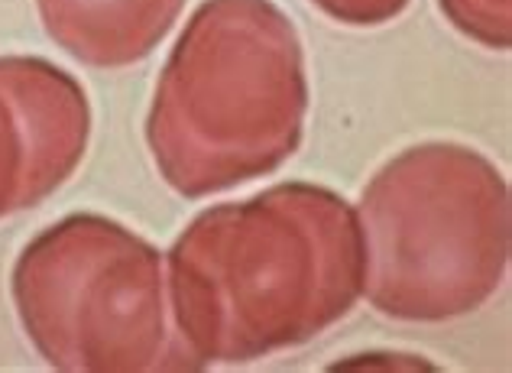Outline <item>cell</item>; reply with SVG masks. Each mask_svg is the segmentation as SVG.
<instances>
[{
  "label": "cell",
  "mask_w": 512,
  "mask_h": 373,
  "mask_svg": "<svg viewBox=\"0 0 512 373\" xmlns=\"http://www.w3.org/2000/svg\"><path fill=\"white\" fill-rule=\"evenodd\" d=\"M169 315L195 364L302 348L363 296V241L347 198L279 182L205 208L169 250Z\"/></svg>",
  "instance_id": "1"
},
{
  "label": "cell",
  "mask_w": 512,
  "mask_h": 373,
  "mask_svg": "<svg viewBox=\"0 0 512 373\" xmlns=\"http://www.w3.org/2000/svg\"><path fill=\"white\" fill-rule=\"evenodd\" d=\"M308 69L273 0H205L175 39L146 114V146L175 195L231 192L299 153Z\"/></svg>",
  "instance_id": "2"
},
{
  "label": "cell",
  "mask_w": 512,
  "mask_h": 373,
  "mask_svg": "<svg viewBox=\"0 0 512 373\" xmlns=\"http://www.w3.org/2000/svg\"><path fill=\"white\" fill-rule=\"evenodd\" d=\"M357 224L363 296L393 322L464 318L506 279L509 182L474 146L431 140L402 150L367 182Z\"/></svg>",
  "instance_id": "3"
},
{
  "label": "cell",
  "mask_w": 512,
  "mask_h": 373,
  "mask_svg": "<svg viewBox=\"0 0 512 373\" xmlns=\"http://www.w3.org/2000/svg\"><path fill=\"white\" fill-rule=\"evenodd\" d=\"M10 289L26 338L59 370H201L175 335L159 250L107 215L49 224Z\"/></svg>",
  "instance_id": "4"
},
{
  "label": "cell",
  "mask_w": 512,
  "mask_h": 373,
  "mask_svg": "<svg viewBox=\"0 0 512 373\" xmlns=\"http://www.w3.org/2000/svg\"><path fill=\"white\" fill-rule=\"evenodd\" d=\"M91 137L85 88L36 56L0 59V218L72 179Z\"/></svg>",
  "instance_id": "5"
},
{
  "label": "cell",
  "mask_w": 512,
  "mask_h": 373,
  "mask_svg": "<svg viewBox=\"0 0 512 373\" xmlns=\"http://www.w3.org/2000/svg\"><path fill=\"white\" fill-rule=\"evenodd\" d=\"M49 39L91 69H127L172 33L185 0H36Z\"/></svg>",
  "instance_id": "6"
},
{
  "label": "cell",
  "mask_w": 512,
  "mask_h": 373,
  "mask_svg": "<svg viewBox=\"0 0 512 373\" xmlns=\"http://www.w3.org/2000/svg\"><path fill=\"white\" fill-rule=\"evenodd\" d=\"M457 33L477 46L506 52L512 43V0H438Z\"/></svg>",
  "instance_id": "7"
},
{
  "label": "cell",
  "mask_w": 512,
  "mask_h": 373,
  "mask_svg": "<svg viewBox=\"0 0 512 373\" xmlns=\"http://www.w3.org/2000/svg\"><path fill=\"white\" fill-rule=\"evenodd\" d=\"M312 4L334 23L370 30V26H383L402 17L412 0H312Z\"/></svg>",
  "instance_id": "8"
}]
</instances>
